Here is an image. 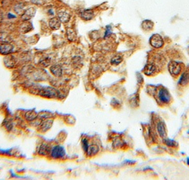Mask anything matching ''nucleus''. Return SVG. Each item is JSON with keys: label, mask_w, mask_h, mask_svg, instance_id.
<instances>
[{"label": "nucleus", "mask_w": 189, "mask_h": 180, "mask_svg": "<svg viewBox=\"0 0 189 180\" xmlns=\"http://www.w3.org/2000/svg\"><path fill=\"white\" fill-rule=\"evenodd\" d=\"M156 99L159 103L161 104H168L171 100V95L168 91V90L165 88H160L157 91L156 94Z\"/></svg>", "instance_id": "nucleus-1"}, {"label": "nucleus", "mask_w": 189, "mask_h": 180, "mask_svg": "<svg viewBox=\"0 0 189 180\" xmlns=\"http://www.w3.org/2000/svg\"><path fill=\"white\" fill-rule=\"evenodd\" d=\"M38 94L39 95L48 98H56L58 97V91L52 87H45L38 90Z\"/></svg>", "instance_id": "nucleus-2"}, {"label": "nucleus", "mask_w": 189, "mask_h": 180, "mask_svg": "<svg viewBox=\"0 0 189 180\" xmlns=\"http://www.w3.org/2000/svg\"><path fill=\"white\" fill-rule=\"evenodd\" d=\"M50 156L53 159H61L66 155V151L62 146H55L50 150Z\"/></svg>", "instance_id": "nucleus-3"}, {"label": "nucleus", "mask_w": 189, "mask_h": 180, "mask_svg": "<svg viewBox=\"0 0 189 180\" xmlns=\"http://www.w3.org/2000/svg\"><path fill=\"white\" fill-rule=\"evenodd\" d=\"M149 42L151 46L156 48H161L164 46V40L159 34H154L151 36Z\"/></svg>", "instance_id": "nucleus-4"}, {"label": "nucleus", "mask_w": 189, "mask_h": 180, "mask_svg": "<svg viewBox=\"0 0 189 180\" xmlns=\"http://www.w3.org/2000/svg\"><path fill=\"white\" fill-rule=\"evenodd\" d=\"M168 68L170 74L173 76H178L181 71V66L180 64L176 61H171L168 66Z\"/></svg>", "instance_id": "nucleus-5"}, {"label": "nucleus", "mask_w": 189, "mask_h": 180, "mask_svg": "<svg viewBox=\"0 0 189 180\" xmlns=\"http://www.w3.org/2000/svg\"><path fill=\"white\" fill-rule=\"evenodd\" d=\"M14 51V46L9 43H2L0 45V53L2 55H9Z\"/></svg>", "instance_id": "nucleus-6"}, {"label": "nucleus", "mask_w": 189, "mask_h": 180, "mask_svg": "<svg viewBox=\"0 0 189 180\" xmlns=\"http://www.w3.org/2000/svg\"><path fill=\"white\" fill-rule=\"evenodd\" d=\"M156 130L159 136L164 139L167 137V130H166V127L164 122L162 121H159L156 124Z\"/></svg>", "instance_id": "nucleus-7"}, {"label": "nucleus", "mask_w": 189, "mask_h": 180, "mask_svg": "<svg viewBox=\"0 0 189 180\" xmlns=\"http://www.w3.org/2000/svg\"><path fill=\"white\" fill-rule=\"evenodd\" d=\"M52 125H53V120L45 119L43 122H41V124L39 125L40 126V130L42 132H46L51 127Z\"/></svg>", "instance_id": "nucleus-8"}, {"label": "nucleus", "mask_w": 189, "mask_h": 180, "mask_svg": "<svg viewBox=\"0 0 189 180\" xmlns=\"http://www.w3.org/2000/svg\"><path fill=\"white\" fill-rule=\"evenodd\" d=\"M58 19H59V20L61 21V23L63 24H66L68 23L69 20H70V19H71V15H70V14L66 11H61V12H58Z\"/></svg>", "instance_id": "nucleus-9"}, {"label": "nucleus", "mask_w": 189, "mask_h": 180, "mask_svg": "<svg viewBox=\"0 0 189 180\" xmlns=\"http://www.w3.org/2000/svg\"><path fill=\"white\" fill-rule=\"evenodd\" d=\"M35 9L31 7L28 9L21 16V19L23 21H28L31 19V18L33 17L34 14H35Z\"/></svg>", "instance_id": "nucleus-10"}, {"label": "nucleus", "mask_w": 189, "mask_h": 180, "mask_svg": "<svg viewBox=\"0 0 189 180\" xmlns=\"http://www.w3.org/2000/svg\"><path fill=\"white\" fill-rule=\"evenodd\" d=\"M50 147L47 143H42L38 148V155H47L50 152Z\"/></svg>", "instance_id": "nucleus-11"}, {"label": "nucleus", "mask_w": 189, "mask_h": 180, "mask_svg": "<svg viewBox=\"0 0 189 180\" xmlns=\"http://www.w3.org/2000/svg\"><path fill=\"white\" fill-rule=\"evenodd\" d=\"M50 72L52 73L53 76L56 77H61L63 74V69L62 67L59 65H54L50 67Z\"/></svg>", "instance_id": "nucleus-12"}, {"label": "nucleus", "mask_w": 189, "mask_h": 180, "mask_svg": "<svg viewBox=\"0 0 189 180\" xmlns=\"http://www.w3.org/2000/svg\"><path fill=\"white\" fill-rule=\"evenodd\" d=\"M61 21L59 20L58 18L53 17L49 21V26L53 30H58L61 27Z\"/></svg>", "instance_id": "nucleus-13"}, {"label": "nucleus", "mask_w": 189, "mask_h": 180, "mask_svg": "<svg viewBox=\"0 0 189 180\" xmlns=\"http://www.w3.org/2000/svg\"><path fill=\"white\" fill-rule=\"evenodd\" d=\"M81 18L85 21H88L92 19L94 16L93 12L90 9H87V10L83 11L81 13Z\"/></svg>", "instance_id": "nucleus-14"}, {"label": "nucleus", "mask_w": 189, "mask_h": 180, "mask_svg": "<svg viewBox=\"0 0 189 180\" xmlns=\"http://www.w3.org/2000/svg\"><path fill=\"white\" fill-rule=\"evenodd\" d=\"M99 150V147L97 145H89L85 152L88 156H94L98 153Z\"/></svg>", "instance_id": "nucleus-15"}, {"label": "nucleus", "mask_w": 189, "mask_h": 180, "mask_svg": "<svg viewBox=\"0 0 189 180\" xmlns=\"http://www.w3.org/2000/svg\"><path fill=\"white\" fill-rule=\"evenodd\" d=\"M156 71V66L154 64H147L144 69V73L146 76H152Z\"/></svg>", "instance_id": "nucleus-16"}, {"label": "nucleus", "mask_w": 189, "mask_h": 180, "mask_svg": "<svg viewBox=\"0 0 189 180\" xmlns=\"http://www.w3.org/2000/svg\"><path fill=\"white\" fill-rule=\"evenodd\" d=\"M38 117V114L34 110H29L25 113V118L27 121H33Z\"/></svg>", "instance_id": "nucleus-17"}, {"label": "nucleus", "mask_w": 189, "mask_h": 180, "mask_svg": "<svg viewBox=\"0 0 189 180\" xmlns=\"http://www.w3.org/2000/svg\"><path fill=\"white\" fill-rule=\"evenodd\" d=\"M188 82L189 75L187 74V73H184V74H183V75L181 76L180 79H179V84L182 86H186V85L188 83Z\"/></svg>", "instance_id": "nucleus-18"}, {"label": "nucleus", "mask_w": 189, "mask_h": 180, "mask_svg": "<svg viewBox=\"0 0 189 180\" xmlns=\"http://www.w3.org/2000/svg\"><path fill=\"white\" fill-rule=\"evenodd\" d=\"M153 26H154V24H153V22H151V21L145 20L142 23V27H143L144 30H151V29L153 28Z\"/></svg>", "instance_id": "nucleus-19"}, {"label": "nucleus", "mask_w": 189, "mask_h": 180, "mask_svg": "<svg viewBox=\"0 0 189 180\" xmlns=\"http://www.w3.org/2000/svg\"><path fill=\"white\" fill-rule=\"evenodd\" d=\"M10 36L6 33H0V41L3 43H9L10 42Z\"/></svg>", "instance_id": "nucleus-20"}, {"label": "nucleus", "mask_w": 189, "mask_h": 180, "mask_svg": "<svg viewBox=\"0 0 189 180\" xmlns=\"http://www.w3.org/2000/svg\"><path fill=\"white\" fill-rule=\"evenodd\" d=\"M66 35H67V38H68V40L71 41H73L76 38V33L71 29H68L67 30Z\"/></svg>", "instance_id": "nucleus-21"}, {"label": "nucleus", "mask_w": 189, "mask_h": 180, "mask_svg": "<svg viewBox=\"0 0 189 180\" xmlns=\"http://www.w3.org/2000/svg\"><path fill=\"white\" fill-rule=\"evenodd\" d=\"M4 64L7 66H8V64H10L9 66V68H12L14 66V64H15V61L14 60V57L13 56H8L6 58V59L4 60Z\"/></svg>", "instance_id": "nucleus-22"}, {"label": "nucleus", "mask_w": 189, "mask_h": 180, "mask_svg": "<svg viewBox=\"0 0 189 180\" xmlns=\"http://www.w3.org/2000/svg\"><path fill=\"white\" fill-rule=\"evenodd\" d=\"M122 61V57L121 56H116L112 58L111 64L112 65H119Z\"/></svg>", "instance_id": "nucleus-23"}, {"label": "nucleus", "mask_w": 189, "mask_h": 180, "mask_svg": "<svg viewBox=\"0 0 189 180\" xmlns=\"http://www.w3.org/2000/svg\"><path fill=\"white\" fill-rule=\"evenodd\" d=\"M164 142L165 145H167V146L169 147H176L177 146V143L174 140H172L171 139H167V138H165L164 139Z\"/></svg>", "instance_id": "nucleus-24"}, {"label": "nucleus", "mask_w": 189, "mask_h": 180, "mask_svg": "<svg viewBox=\"0 0 189 180\" xmlns=\"http://www.w3.org/2000/svg\"><path fill=\"white\" fill-rule=\"evenodd\" d=\"M82 145H83V150H85V152L87 151L88 150V141L87 139H83L82 140Z\"/></svg>", "instance_id": "nucleus-25"}, {"label": "nucleus", "mask_w": 189, "mask_h": 180, "mask_svg": "<svg viewBox=\"0 0 189 180\" xmlns=\"http://www.w3.org/2000/svg\"><path fill=\"white\" fill-rule=\"evenodd\" d=\"M122 145V141L121 139H117L114 140V147H120Z\"/></svg>", "instance_id": "nucleus-26"}, {"label": "nucleus", "mask_w": 189, "mask_h": 180, "mask_svg": "<svg viewBox=\"0 0 189 180\" xmlns=\"http://www.w3.org/2000/svg\"><path fill=\"white\" fill-rule=\"evenodd\" d=\"M31 1L34 4H41L43 2V0H31Z\"/></svg>", "instance_id": "nucleus-27"}, {"label": "nucleus", "mask_w": 189, "mask_h": 180, "mask_svg": "<svg viewBox=\"0 0 189 180\" xmlns=\"http://www.w3.org/2000/svg\"><path fill=\"white\" fill-rule=\"evenodd\" d=\"M3 21V14L2 13L0 12V24Z\"/></svg>", "instance_id": "nucleus-28"}, {"label": "nucleus", "mask_w": 189, "mask_h": 180, "mask_svg": "<svg viewBox=\"0 0 189 180\" xmlns=\"http://www.w3.org/2000/svg\"><path fill=\"white\" fill-rule=\"evenodd\" d=\"M187 164L189 165V158H187Z\"/></svg>", "instance_id": "nucleus-29"}, {"label": "nucleus", "mask_w": 189, "mask_h": 180, "mask_svg": "<svg viewBox=\"0 0 189 180\" xmlns=\"http://www.w3.org/2000/svg\"><path fill=\"white\" fill-rule=\"evenodd\" d=\"M188 134H189V130H188Z\"/></svg>", "instance_id": "nucleus-30"}]
</instances>
